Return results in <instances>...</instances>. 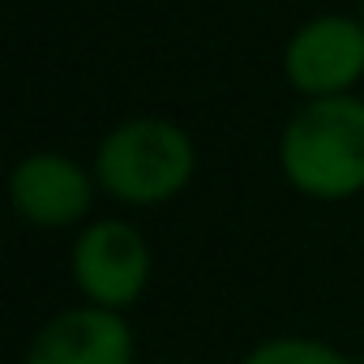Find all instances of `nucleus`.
<instances>
[{
    "instance_id": "6e6552de",
    "label": "nucleus",
    "mask_w": 364,
    "mask_h": 364,
    "mask_svg": "<svg viewBox=\"0 0 364 364\" xmlns=\"http://www.w3.org/2000/svg\"><path fill=\"white\" fill-rule=\"evenodd\" d=\"M355 14H360V22H364V0H360V5H355Z\"/></svg>"
},
{
    "instance_id": "f03ea898",
    "label": "nucleus",
    "mask_w": 364,
    "mask_h": 364,
    "mask_svg": "<svg viewBox=\"0 0 364 364\" xmlns=\"http://www.w3.org/2000/svg\"><path fill=\"white\" fill-rule=\"evenodd\" d=\"M274 159L287 189H296L309 202L334 206V202L360 198L364 193V99L360 95L304 99L279 129Z\"/></svg>"
},
{
    "instance_id": "20e7f679",
    "label": "nucleus",
    "mask_w": 364,
    "mask_h": 364,
    "mask_svg": "<svg viewBox=\"0 0 364 364\" xmlns=\"http://www.w3.org/2000/svg\"><path fill=\"white\" fill-rule=\"evenodd\" d=\"M283 82L304 99L355 95L364 82V22L360 14H313L283 43Z\"/></svg>"
},
{
    "instance_id": "7ed1b4c3",
    "label": "nucleus",
    "mask_w": 364,
    "mask_h": 364,
    "mask_svg": "<svg viewBox=\"0 0 364 364\" xmlns=\"http://www.w3.org/2000/svg\"><path fill=\"white\" fill-rule=\"evenodd\" d=\"M150 274H154V249L133 219L95 215L86 228H77L69 249V279L86 304L129 313L146 296Z\"/></svg>"
},
{
    "instance_id": "39448f33",
    "label": "nucleus",
    "mask_w": 364,
    "mask_h": 364,
    "mask_svg": "<svg viewBox=\"0 0 364 364\" xmlns=\"http://www.w3.org/2000/svg\"><path fill=\"white\" fill-rule=\"evenodd\" d=\"M95 167L65 150H31L9 171V206L35 232H69L95 219L99 202Z\"/></svg>"
},
{
    "instance_id": "0eeeda50",
    "label": "nucleus",
    "mask_w": 364,
    "mask_h": 364,
    "mask_svg": "<svg viewBox=\"0 0 364 364\" xmlns=\"http://www.w3.org/2000/svg\"><path fill=\"white\" fill-rule=\"evenodd\" d=\"M240 364H364L355 355H347L343 347L313 338V334H270L262 343H253Z\"/></svg>"
},
{
    "instance_id": "423d86ee",
    "label": "nucleus",
    "mask_w": 364,
    "mask_h": 364,
    "mask_svg": "<svg viewBox=\"0 0 364 364\" xmlns=\"http://www.w3.org/2000/svg\"><path fill=\"white\" fill-rule=\"evenodd\" d=\"M22 364H137V334L124 313L77 300L31 334Z\"/></svg>"
},
{
    "instance_id": "f257e3e1",
    "label": "nucleus",
    "mask_w": 364,
    "mask_h": 364,
    "mask_svg": "<svg viewBox=\"0 0 364 364\" xmlns=\"http://www.w3.org/2000/svg\"><path fill=\"white\" fill-rule=\"evenodd\" d=\"M99 193L124 210H159L176 202L198 176V141L171 116H124L95 146Z\"/></svg>"
}]
</instances>
